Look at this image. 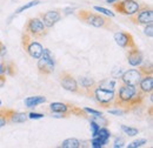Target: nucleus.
<instances>
[{
    "label": "nucleus",
    "mask_w": 153,
    "mask_h": 148,
    "mask_svg": "<svg viewBox=\"0 0 153 148\" xmlns=\"http://www.w3.org/2000/svg\"><path fill=\"white\" fill-rule=\"evenodd\" d=\"M145 98L146 95L143 92H140L138 86L121 84L118 93L114 95L113 106L117 108H121L126 113H128L134 108L140 107Z\"/></svg>",
    "instance_id": "nucleus-1"
},
{
    "label": "nucleus",
    "mask_w": 153,
    "mask_h": 148,
    "mask_svg": "<svg viewBox=\"0 0 153 148\" xmlns=\"http://www.w3.org/2000/svg\"><path fill=\"white\" fill-rule=\"evenodd\" d=\"M76 18L81 22L87 24L97 28H104L107 31H118L119 26L112 21V19L105 14L97 13L91 10H79L76 13Z\"/></svg>",
    "instance_id": "nucleus-2"
},
{
    "label": "nucleus",
    "mask_w": 153,
    "mask_h": 148,
    "mask_svg": "<svg viewBox=\"0 0 153 148\" xmlns=\"http://www.w3.org/2000/svg\"><path fill=\"white\" fill-rule=\"evenodd\" d=\"M50 110L58 118H68L70 115H76L80 118H87V114L84 108L76 107V105H72L70 102H52L50 104Z\"/></svg>",
    "instance_id": "nucleus-3"
},
{
    "label": "nucleus",
    "mask_w": 153,
    "mask_h": 148,
    "mask_svg": "<svg viewBox=\"0 0 153 148\" xmlns=\"http://www.w3.org/2000/svg\"><path fill=\"white\" fill-rule=\"evenodd\" d=\"M24 32L27 33L33 39L40 40V39H44L47 36L48 28L44 25L42 20L39 17H37V18H30L26 21V24L24 26Z\"/></svg>",
    "instance_id": "nucleus-4"
},
{
    "label": "nucleus",
    "mask_w": 153,
    "mask_h": 148,
    "mask_svg": "<svg viewBox=\"0 0 153 148\" xmlns=\"http://www.w3.org/2000/svg\"><path fill=\"white\" fill-rule=\"evenodd\" d=\"M115 93L112 91H107V90H102L96 86L86 94V96L88 98H93L96 100V102L102 108H108L113 106V100H114Z\"/></svg>",
    "instance_id": "nucleus-5"
},
{
    "label": "nucleus",
    "mask_w": 153,
    "mask_h": 148,
    "mask_svg": "<svg viewBox=\"0 0 153 148\" xmlns=\"http://www.w3.org/2000/svg\"><path fill=\"white\" fill-rule=\"evenodd\" d=\"M21 46L24 51L33 59H39L44 51V47L41 46V44H39L38 41H34L33 38H31L25 32H22L21 34Z\"/></svg>",
    "instance_id": "nucleus-6"
},
{
    "label": "nucleus",
    "mask_w": 153,
    "mask_h": 148,
    "mask_svg": "<svg viewBox=\"0 0 153 148\" xmlns=\"http://www.w3.org/2000/svg\"><path fill=\"white\" fill-rule=\"evenodd\" d=\"M130 21L135 25H147V24L153 22L152 6L147 4H144V5L140 4L139 10L134 14L130 16Z\"/></svg>",
    "instance_id": "nucleus-7"
},
{
    "label": "nucleus",
    "mask_w": 153,
    "mask_h": 148,
    "mask_svg": "<svg viewBox=\"0 0 153 148\" xmlns=\"http://www.w3.org/2000/svg\"><path fill=\"white\" fill-rule=\"evenodd\" d=\"M59 82L61 85V87L68 92L78 94V95H85V91L78 85L76 79L71 73L62 71L59 74Z\"/></svg>",
    "instance_id": "nucleus-8"
},
{
    "label": "nucleus",
    "mask_w": 153,
    "mask_h": 148,
    "mask_svg": "<svg viewBox=\"0 0 153 148\" xmlns=\"http://www.w3.org/2000/svg\"><path fill=\"white\" fill-rule=\"evenodd\" d=\"M37 68H38L39 74L45 75V76L53 73V71H54V56H52L50 50L44 48L42 54L38 59Z\"/></svg>",
    "instance_id": "nucleus-9"
},
{
    "label": "nucleus",
    "mask_w": 153,
    "mask_h": 148,
    "mask_svg": "<svg viewBox=\"0 0 153 148\" xmlns=\"http://www.w3.org/2000/svg\"><path fill=\"white\" fill-rule=\"evenodd\" d=\"M112 7L115 12L130 17L139 10L140 4L137 0H118L112 4Z\"/></svg>",
    "instance_id": "nucleus-10"
},
{
    "label": "nucleus",
    "mask_w": 153,
    "mask_h": 148,
    "mask_svg": "<svg viewBox=\"0 0 153 148\" xmlns=\"http://www.w3.org/2000/svg\"><path fill=\"white\" fill-rule=\"evenodd\" d=\"M61 10H50L45 13H40L39 14V18L42 20L44 25L47 27V28H52L58 21L61 19Z\"/></svg>",
    "instance_id": "nucleus-11"
},
{
    "label": "nucleus",
    "mask_w": 153,
    "mask_h": 148,
    "mask_svg": "<svg viewBox=\"0 0 153 148\" xmlns=\"http://www.w3.org/2000/svg\"><path fill=\"white\" fill-rule=\"evenodd\" d=\"M114 40H115V42H117V45L120 46L121 48H127V50H130V48H133V47L137 46V44H135V41H134V38L132 37V34L128 33V32H125V31L114 33Z\"/></svg>",
    "instance_id": "nucleus-12"
},
{
    "label": "nucleus",
    "mask_w": 153,
    "mask_h": 148,
    "mask_svg": "<svg viewBox=\"0 0 153 148\" xmlns=\"http://www.w3.org/2000/svg\"><path fill=\"white\" fill-rule=\"evenodd\" d=\"M141 73L139 72V70H128L120 76V81L121 84L125 85H132V86H138L140 79H141Z\"/></svg>",
    "instance_id": "nucleus-13"
},
{
    "label": "nucleus",
    "mask_w": 153,
    "mask_h": 148,
    "mask_svg": "<svg viewBox=\"0 0 153 148\" xmlns=\"http://www.w3.org/2000/svg\"><path fill=\"white\" fill-rule=\"evenodd\" d=\"M127 60H128V64L132 67H137V66H139L143 62L144 56H143L141 51L138 48V46L128 50V52H127Z\"/></svg>",
    "instance_id": "nucleus-14"
},
{
    "label": "nucleus",
    "mask_w": 153,
    "mask_h": 148,
    "mask_svg": "<svg viewBox=\"0 0 153 148\" xmlns=\"http://www.w3.org/2000/svg\"><path fill=\"white\" fill-rule=\"evenodd\" d=\"M138 88L140 90V92H143L146 96L147 94L152 93L153 91V74L150 75H143L139 84H138Z\"/></svg>",
    "instance_id": "nucleus-15"
},
{
    "label": "nucleus",
    "mask_w": 153,
    "mask_h": 148,
    "mask_svg": "<svg viewBox=\"0 0 153 148\" xmlns=\"http://www.w3.org/2000/svg\"><path fill=\"white\" fill-rule=\"evenodd\" d=\"M78 85L85 91V95L90 92L94 86H96V81L92 78H86V76H80L79 80H76Z\"/></svg>",
    "instance_id": "nucleus-16"
},
{
    "label": "nucleus",
    "mask_w": 153,
    "mask_h": 148,
    "mask_svg": "<svg viewBox=\"0 0 153 148\" xmlns=\"http://www.w3.org/2000/svg\"><path fill=\"white\" fill-rule=\"evenodd\" d=\"M47 101V99L45 96H41V95H38V96H30V98H26L25 99V106L27 108H33V107H37L41 104H45Z\"/></svg>",
    "instance_id": "nucleus-17"
},
{
    "label": "nucleus",
    "mask_w": 153,
    "mask_h": 148,
    "mask_svg": "<svg viewBox=\"0 0 153 148\" xmlns=\"http://www.w3.org/2000/svg\"><path fill=\"white\" fill-rule=\"evenodd\" d=\"M115 85H117V81L112 80V79H104V80L97 82V87L107 90V91H112V92L115 91Z\"/></svg>",
    "instance_id": "nucleus-18"
},
{
    "label": "nucleus",
    "mask_w": 153,
    "mask_h": 148,
    "mask_svg": "<svg viewBox=\"0 0 153 148\" xmlns=\"http://www.w3.org/2000/svg\"><path fill=\"white\" fill-rule=\"evenodd\" d=\"M81 146V142L78 140V139H67L65 141H62L61 146L60 147L62 148H79Z\"/></svg>",
    "instance_id": "nucleus-19"
},
{
    "label": "nucleus",
    "mask_w": 153,
    "mask_h": 148,
    "mask_svg": "<svg viewBox=\"0 0 153 148\" xmlns=\"http://www.w3.org/2000/svg\"><path fill=\"white\" fill-rule=\"evenodd\" d=\"M38 4H40V0H32V1H30V2H27V4L22 5L21 7H19L14 13H16V14H20L21 12H24V11H26V10H28V8L33 7V6H37Z\"/></svg>",
    "instance_id": "nucleus-20"
},
{
    "label": "nucleus",
    "mask_w": 153,
    "mask_h": 148,
    "mask_svg": "<svg viewBox=\"0 0 153 148\" xmlns=\"http://www.w3.org/2000/svg\"><path fill=\"white\" fill-rule=\"evenodd\" d=\"M17 73V66L13 62H6V67H5V74L13 76Z\"/></svg>",
    "instance_id": "nucleus-21"
},
{
    "label": "nucleus",
    "mask_w": 153,
    "mask_h": 148,
    "mask_svg": "<svg viewBox=\"0 0 153 148\" xmlns=\"http://www.w3.org/2000/svg\"><path fill=\"white\" fill-rule=\"evenodd\" d=\"M138 70H139V72L141 73V75H150V74H153L152 65H151V64H150L149 66L140 64V65L138 66Z\"/></svg>",
    "instance_id": "nucleus-22"
},
{
    "label": "nucleus",
    "mask_w": 153,
    "mask_h": 148,
    "mask_svg": "<svg viewBox=\"0 0 153 148\" xmlns=\"http://www.w3.org/2000/svg\"><path fill=\"white\" fill-rule=\"evenodd\" d=\"M121 130H123L126 135H128V136L138 135V133H139V130H138V128H134V127H127V126H125V125H123V126H121Z\"/></svg>",
    "instance_id": "nucleus-23"
},
{
    "label": "nucleus",
    "mask_w": 153,
    "mask_h": 148,
    "mask_svg": "<svg viewBox=\"0 0 153 148\" xmlns=\"http://www.w3.org/2000/svg\"><path fill=\"white\" fill-rule=\"evenodd\" d=\"M106 142L107 141H105V140H102L101 138H99V136H93V139H92V147L94 148H100L102 147L104 145H106Z\"/></svg>",
    "instance_id": "nucleus-24"
},
{
    "label": "nucleus",
    "mask_w": 153,
    "mask_h": 148,
    "mask_svg": "<svg viewBox=\"0 0 153 148\" xmlns=\"http://www.w3.org/2000/svg\"><path fill=\"white\" fill-rule=\"evenodd\" d=\"M94 11L99 12V13H102V14H105V16L110 17V18H113V17L115 16L114 13H112L110 10H107V8H104V7H99V6H94Z\"/></svg>",
    "instance_id": "nucleus-25"
},
{
    "label": "nucleus",
    "mask_w": 153,
    "mask_h": 148,
    "mask_svg": "<svg viewBox=\"0 0 153 148\" xmlns=\"http://www.w3.org/2000/svg\"><path fill=\"white\" fill-rule=\"evenodd\" d=\"M147 142V140L146 139H139V140H135L133 142H131L130 145H127V147L128 148H137V147H141L143 145H145Z\"/></svg>",
    "instance_id": "nucleus-26"
},
{
    "label": "nucleus",
    "mask_w": 153,
    "mask_h": 148,
    "mask_svg": "<svg viewBox=\"0 0 153 148\" xmlns=\"http://www.w3.org/2000/svg\"><path fill=\"white\" fill-rule=\"evenodd\" d=\"M144 33L147 36V37L152 38L153 37V24H147L145 25V30H144Z\"/></svg>",
    "instance_id": "nucleus-27"
},
{
    "label": "nucleus",
    "mask_w": 153,
    "mask_h": 148,
    "mask_svg": "<svg viewBox=\"0 0 153 148\" xmlns=\"http://www.w3.org/2000/svg\"><path fill=\"white\" fill-rule=\"evenodd\" d=\"M99 128H100V126L97 124L96 121H91V130H92V136H96L97 133H98V130H99Z\"/></svg>",
    "instance_id": "nucleus-28"
},
{
    "label": "nucleus",
    "mask_w": 153,
    "mask_h": 148,
    "mask_svg": "<svg viewBox=\"0 0 153 148\" xmlns=\"http://www.w3.org/2000/svg\"><path fill=\"white\" fill-rule=\"evenodd\" d=\"M86 113H90V114H92L93 116H101L102 115V113L100 111H96V110H92V108H88V107H86V108H84Z\"/></svg>",
    "instance_id": "nucleus-29"
},
{
    "label": "nucleus",
    "mask_w": 153,
    "mask_h": 148,
    "mask_svg": "<svg viewBox=\"0 0 153 148\" xmlns=\"http://www.w3.org/2000/svg\"><path fill=\"white\" fill-rule=\"evenodd\" d=\"M27 116H28V119H41V118H44V114H41V113H30V114H27Z\"/></svg>",
    "instance_id": "nucleus-30"
},
{
    "label": "nucleus",
    "mask_w": 153,
    "mask_h": 148,
    "mask_svg": "<svg viewBox=\"0 0 153 148\" xmlns=\"http://www.w3.org/2000/svg\"><path fill=\"white\" fill-rule=\"evenodd\" d=\"M125 145V141H124V139H115V141H114V145H113V147L115 148H118V147H123Z\"/></svg>",
    "instance_id": "nucleus-31"
},
{
    "label": "nucleus",
    "mask_w": 153,
    "mask_h": 148,
    "mask_svg": "<svg viewBox=\"0 0 153 148\" xmlns=\"http://www.w3.org/2000/svg\"><path fill=\"white\" fill-rule=\"evenodd\" d=\"M108 112H110L111 114H114V115H123V114L126 113V112L124 111V110H121V108H118V110H108Z\"/></svg>",
    "instance_id": "nucleus-32"
},
{
    "label": "nucleus",
    "mask_w": 153,
    "mask_h": 148,
    "mask_svg": "<svg viewBox=\"0 0 153 148\" xmlns=\"http://www.w3.org/2000/svg\"><path fill=\"white\" fill-rule=\"evenodd\" d=\"M6 53H7V48H6V46L0 41V56H1V58L5 56Z\"/></svg>",
    "instance_id": "nucleus-33"
},
{
    "label": "nucleus",
    "mask_w": 153,
    "mask_h": 148,
    "mask_svg": "<svg viewBox=\"0 0 153 148\" xmlns=\"http://www.w3.org/2000/svg\"><path fill=\"white\" fill-rule=\"evenodd\" d=\"M6 84V75L5 74H0V88H2Z\"/></svg>",
    "instance_id": "nucleus-34"
},
{
    "label": "nucleus",
    "mask_w": 153,
    "mask_h": 148,
    "mask_svg": "<svg viewBox=\"0 0 153 148\" xmlns=\"http://www.w3.org/2000/svg\"><path fill=\"white\" fill-rule=\"evenodd\" d=\"M5 125H6V120H5V116L2 115V112H1V108H0V128L2 126H5Z\"/></svg>",
    "instance_id": "nucleus-35"
},
{
    "label": "nucleus",
    "mask_w": 153,
    "mask_h": 148,
    "mask_svg": "<svg viewBox=\"0 0 153 148\" xmlns=\"http://www.w3.org/2000/svg\"><path fill=\"white\" fill-rule=\"evenodd\" d=\"M5 67H6V62L1 61L0 62V74H5Z\"/></svg>",
    "instance_id": "nucleus-36"
},
{
    "label": "nucleus",
    "mask_w": 153,
    "mask_h": 148,
    "mask_svg": "<svg viewBox=\"0 0 153 148\" xmlns=\"http://www.w3.org/2000/svg\"><path fill=\"white\" fill-rule=\"evenodd\" d=\"M106 1H107V4H113V2L118 1V0H106Z\"/></svg>",
    "instance_id": "nucleus-37"
},
{
    "label": "nucleus",
    "mask_w": 153,
    "mask_h": 148,
    "mask_svg": "<svg viewBox=\"0 0 153 148\" xmlns=\"http://www.w3.org/2000/svg\"><path fill=\"white\" fill-rule=\"evenodd\" d=\"M0 105H1V100H0Z\"/></svg>",
    "instance_id": "nucleus-38"
}]
</instances>
